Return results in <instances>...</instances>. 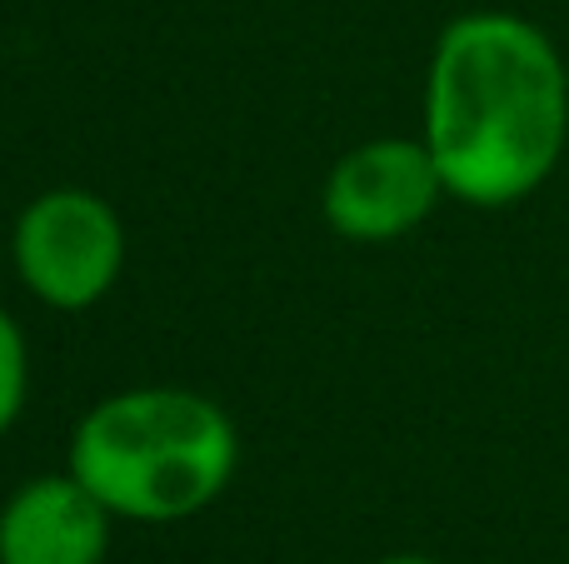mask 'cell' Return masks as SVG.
Returning a JSON list of instances; mask_svg holds the SVG:
<instances>
[{"label": "cell", "mask_w": 569, "mask_h": 564, "mask_svg": "<svg viewBox=\"0 0 569 564\" xmlns=\"http://www.w3.org/2000/svg\"><path fill=\"white\" fill-rule=\"evenodd\" d=\"M450 200L510 210L560 170L569 145V66L515 10H465L425 70V130Z\"/></svg>", "instance_id": "obj_1"}, {"label": "cell", "mask_w": 569, "mask_h": 564, "mask_svg": "<svg viewBox=\"0 0 569 564\" xmlns=\"http://www.w3.org/2000/svg\"><path fill=\"white\" fill-rule=\"evenodd\" d=\"M240 435L210 395L140 385L106 395L80 415L66 470L116 520L176 525L230 490Z\"/></svg>", "instance_id": "obj_2"}, {"label": "cell", "mask_w": 569, "mask_h": 564, "mask_svg": "<svg viewBox=\"0 0 569 564\" xmlns=\"http://www.w3.org/2000/svg\"><path fill=\"white\" fill-rule=\"evenodd\" d=\"M16 275L40 305L90 310L116 290L126 270V225L96 190L56 185L36 195L10 230Z\"/></svg>", "instance_id": "obj_3"}, {"label": "cell", "mask_w": 569, "mask_h": 564, "mask_svg": "<svg viewBox=\"0 0 569 564\" xmlns=\"http://www.w3.org/2000/svg\"><path fill=\"white\" fill-rule=\"evenodd\" d=\"M445 195H450L445 175L420 135H380L335 160L320 190V210L340 240L390 245L420 230Z\"/></svg>", "instance_id": "obj_4"}, {"label": "cell", "mask_w": 569, "mask_h": 564, "mask_svg": "<svg viewBox=\"0 0 569 564\" xmlns=\"http://www.w3.org/2000/svg\"><path fill=\"white\" fill-rule=\"evenodd\" d=\"M110 510L76 475H36L0 505V564H106Z\"/></svg>", "instance_id": "obj_5"}, {"label": "cell", "mask_w": 569, "mask_h": 564, "mask_svg": "<svg viewBox=\"0 0 569 564\" xmlns=\"http://www.w3.org/2000/svg\"><path fill=\"white\" fill-rule=\"evenodd\" d=\"M26 390H30V350H26V330L16 325L10 310H0V440L10 435V425L26 410Z\"/></svg>", "instance_id": "obj_6"}, {"label": "cell", "mask_w": 569, "mask_h": 564, "mask_svg": "<svg viewBox=\"0 0 569 564\" xmlns=\"http://www.w3.org/2000/svg\"><path fill=\"white\" fill-rule=\"evenodd\" d=\"M380 564H440V560H430V555H390V560H380Z\"/></svg>", "instance_id": "obj_7"}]
</instances>
